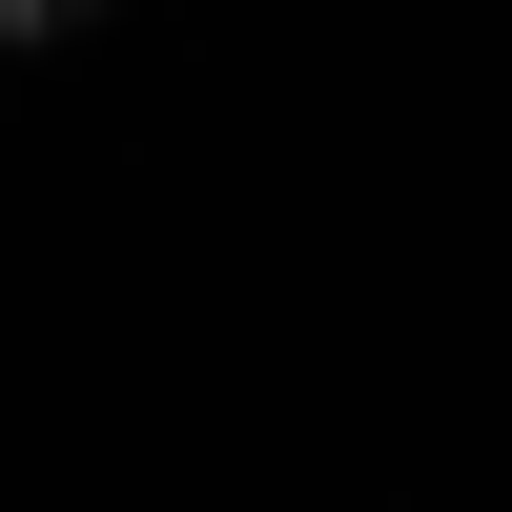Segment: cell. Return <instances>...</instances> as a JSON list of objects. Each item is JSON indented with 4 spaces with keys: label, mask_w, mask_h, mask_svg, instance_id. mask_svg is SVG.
I'll use <instances>...</instances> for the list:
<instances>
[{
    "label": "cell",
    "mask_w": 512,
    "mask_h": 512,
    "mask_svg": "<svg viewBox=\"0 0 512 512\" xmlns=\"http://www.w3.org/2000/svg\"><path fill=\"white\" fill-rule=\"evenodd\" d=\"M82 21H103V0H0V41H82Z\"/></svg>",
    "instance_id": "6da1fadb"
}]
</instances>
